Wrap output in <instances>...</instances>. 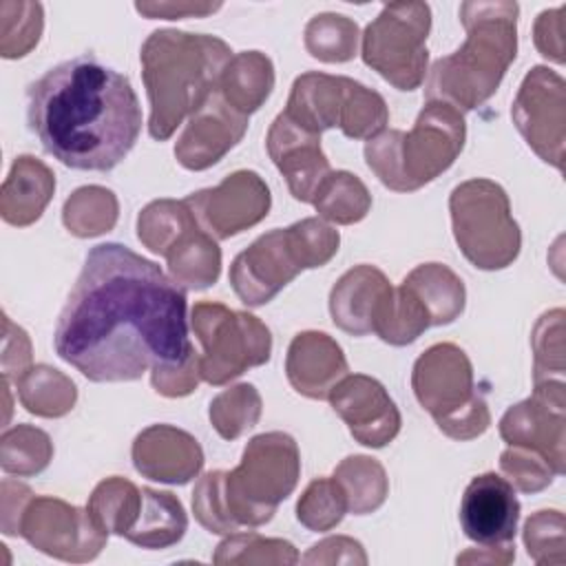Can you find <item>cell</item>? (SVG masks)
Segmentation results:
<instances>
[{"label":"cell","instance_id":"f35d334b","mask_svg":"<svg viewBox=\"0 0 566 566\" xmlns=\"http://www.w3.org/2000/svg\"><path fill=\"white\" fill-rule=\"evenodd\" d=\"M389 122V111L380 93L367 88L360 82H352L340 130L349 139H371Z\"/></svg>","mask_w":566,"mask_h":566},{"label":"cell","instance_id":"9a60e30c","mask_svg":"<svg viewBox=\"0 0 566 566\" xmlns=\"http://www.w3.org/2000/svg\"><path fill=\"white\" fill-rule=\"evenodd\" d=\"M564 382H535L531 398L513 405L500 420V436L509 447L539 453L557 475L564 473Z\"/></svg>","mask_w":566,"mask_h":566},{"label":"cell","instance_id":"74e56055","mask_svg":"<svg viewBox=\"0 0 566 566\" xmlns=\"http://www.w3.org/2000/svg\"><path fill=\"white\" fill-rule=\"evenodd\" d=\"M347 513V497L334 478H316L296 504V517L310 531H329Z\"/></svg>","mask_w":566,"mask_h":566},{"label":"cell","instance_id":"7dc6e473","mask_svg":"<svg viewBox=\"0 0 566 566\" xmlns=\"http://www.w3.org/2000/svg\"><path fill=\"white\" fill-rule=\"evenodd\" d=\"M221 4H206V2H137L135 9L148 18H164V20H179L188 15H208L217 11Z\"/></svg>","mask_w":566,"mask_h":566},{"label":"cell","instance_id":"d6a6232c","mask_svg":"<svg viewBox=\"0 0 566 566\" xmlns=\"http://www.w3.org/2000/svg\"><path fill=\"white\" fill-rule=\"evenodd\" d=\"M312 203L323 219L349 226L367 217L371 208V195L356 175L336 170L325 177Z\"/></svg>","mask_w":566,"mask_h":566},{"label":"cell","instance_id":"8992f818","mask_svg":"<svg viewBox=\"0 0 566 566\" xmlns=\"http://www.w3.org/2000/svg\"><path fill=\"white\" fill-rule=\"evenodd\" d=\"M301 455L292 436L270 431L254 436L243 449L241 464L223 475L226 509L237 528L270 522L276 506L294 491Z\"/></svg>","mask_w":566,"mask_h":566},{"label":"cell","instance_id":"60d3db41","mask_svg":"<svg viewBox=\"0 0 566 566\" xmlns=\"http://www.w3.org/2000/svg\"><path fill=\"white\" fill-rule=\"evenodd\" d=\"M223 475L226 471L206 473L192 491V511L203 528L219 535H232L239 528L232 524L226 497H223Z\"/></svg>","mask_w":566,"mask_h":566},{"label":"cell","instance_id":"e0dca14e","mask_svg":"<svg viewBox=\"0 0 566 566\" xmlns=\"http://www.w3.org/2000/svg\"><path fill=\"white\" fill-rule=\"evenodd\" d=\"M520 520V500L513 484L489 471L475 475L460 502L464 535L484 548H511Z\"/></svg>","mask_w":566,"mask_h":566},{"label":"cell","instance_id":"7a4b0ae2","mask_svg":"<svg viewBox=\"0 0 566 566\" xmlns=\"http://www.w3.org/2000/svg\"><path fill=\"white\" fill-rule=\"evenodd\" d=\"M27 122L60 164L108 172L133 150L142 106L126 75L95 55H77L29 84Z\"/></svg>","mask_w":566,"mask_h":566},{"label":"cell","instance_id":"ba28073f","mask_svg":"<svg viewBox=\"0 0 566 566\" xmlns=\"http://www.w3.org/2000/svg\"><path fill=\"white\" fill-rule=\"evenodd\" d=\"M453 237L462 254L480 270L509 268L522 245L504 188L491 179H469L449 197Z\"/></svg>","mask_w":566,"mask_h":566},{"label":"cell","instance_id":"bcb514c9","mask_svg":"<svg viewBox=\"0 0 566 566\" xmlns=\"http://www.w3.org/2000/svg\"><path fill=\"white\" fill-rule=\"evenodd\" d=\"M564 4L542 11L535 22V46L544 57L557 64L564 62Z\"/></svg>","mask_w":566,"mask_h":566},{"label":"cell","instance_id":"cb8c5ba5","mask_svg":"<svg viewBox=\"0 0 566 566\" xmlns=\"http://www.w3.org/2000/svg\"><path fill=\"white\" fill-rule=\"evenodd\" d=\"M55 190L53 172L35 157L20 155L2 184L0 212L11 226L38 221Z\"/></svg>","mask_w":566,"mask_h":566},{"label":"cell","instance_id":"d6986e66","mask_svg":"<svg viewBox=\"0 0 566 566\" xmlns=\"http://www.w3.org/2000/svg\"><path fill=\"white\" fill-rule=\"evenodd\" d=\"M245 128L248 115L234 111L217 91L195 115H190L175 144V157L188 170H206L241 142Z\"/></svg>","mask_w":566,"mask_h":566},{"label":"cell","instance_id":"7c38bea8","mask_svg":"<svg viewBox=\"0 0 566 566\" xmlns=\"http://www.w3.org/2000/svg\"><path fill=\"white\" fill-rule=\"evenodd\" d=\"M564 91L559 73L548 66H533L515 95L511 115L537 157L564 170Z\"/></svg>","mask_w":566,"mask_h":566},{"label":"cell","instance_id":"9c48e42d","mask_svg":"<svg viewBox=\"0 0 566 566\" xmlns=\"http://www.w3.org/2000/svg\"><path fill=\"white\" fill-rule=\"evenodd\" d=\"M192 329L201 343L199 374L210 385H226L250 367L270 360V329L252 314L221 303L199 301L192 307Z\"/></svg>","mask_w":566,"mask_h":566},{"label":"cell","instance_id":"f1b7e54d","mask_svg":"<svg viewBox=\"0 0 566 566\" xmlns=\"http://www.w3.org/2000/svg\"><path fill=\"white\" fill-rule=\"evenodd\" d=\"M201 223L190 206L175 199H157L148 203L137 217V237L155 254L166 256L190 230Z\"/></svg>","mask_w":566,"mask_h":566},{"label":"cell","instance_id":"4fadbf2b","mask_svg":"<svg viewBox=\"0 0 566 566\" xmlns=\"http://www.w3.org/2000/svg\"><path fill=\"white\" fill-rule=\"evenodd\" d=\"M307 270L290 228L261 234L230 265V285L250 307L270 303L298 272Z\"/></svg>","mask_w":566,"mask_h":566},{"label":"cell","instance_id":"ffe728a7","mask_svg":"<svg viewBox=\"0 0 566 566\" xmlns=\"http://www.w3.org/2000/svg\"><path fill=\"white\" fill-rule=\"evenodd\" d=\"M394 298L387 276L374 265L347 270L329 292V314L336 327L352 336L376 332Z\"/></svg>","mask_w":566,"mask_h":566},{"label":"cell","instance_id":"d590c367","mask_svg":"<svg viewBox=\"0 0 566 566\" xmlns=\"http://www.w3.org/2000/svg\"><path fill=\"white\" fill-rule=\"evenodd\" d=\"M53 447L42 429L31 424H18L2 433L0 464L2 471L15 475H33L49 467Z\"/></svg>","mask_w":566,"mask_h":566},{"label":"cell","instance_id":"8d00e7d4","mask_svg":"<svg viewBox=\"0 0 566 566\" xmlns=\"http://www.w3.org/2000/svg\"><path fill=\"white\" fill-rule=\"evenodd\" d=\"M261 418V396L254 385L241 382L221 391L210 402V422L217 433L226 440L239 438L243 431L252 429Z\"/></svg>","mask_w":566,"mask_h":566},{"label":"cell","instance_id":"4316f807","mask_svg":"<svg viewBox=\"0 0 566 566\" xmlns=\"http://www.w3.org/2000/svg\"><path fill=\"white\" fill-rule=\"evenodd\" d=\"M274 86V66L261 51H243L228 62L219 93L239 113L250 115L261 108Z\"/></svg>","mask_w":566,"mask_h":566},{"label":"cell","instance_id":"30bf717a","mask_svg":"<svg viewBox=\"0 0 566 566\" xmlns=\"http://www.w3.org/2000/svg\"><path fill=\"white\" fill-rule=\"evenodd\" d=\"M431 7L427 2H389L365 27L363 62L398 91H413L427 75V38Z\"/></svg>","mask_w":566,"mask_h":566},{"label":"cell","instance_id":"277c9868","mask_svg":"<svg viewBox=\"0 0 566 566\" xmlns=\"http://www.w3.org/2000/svg\"><path fill=\"white\" fill-rule=\"evenodd\" d=\"M517 2H462L464 44L433 62L424 97L473 111L500 86L517 53Z\"/></svg>","mask_w":566,"mask_h":566},{"label":"cell","instance_id":"44dd1931","mask_svg":"<svg viewBox=\"0 0 566 566\" xmlns=\"http://www.w3.org/2000/svg\"><path fill=\"white\" fill-rule=\"evenodd\" d=\"M135 469L155 482L186 484L203 467L199 442L170 424H150L133 442Z\"/></svg>","mask_w":566,"mask_h":566},{"label":"cell","instance_id":"5b68a950","mask_svg":"<svg viewBox=\"0 0 566 566\" xmlns=\"http://www.w3.org/2000/svg\"><path fill=\"white\" fill-rule=\"evenodd\" d=\"M467 126L460 111L427 102L409 133L385 128L365 144L374 175L396 192H413L444 172L464 148Z\"/></svg>","mask_w":566,"mask_h":566},{"label":"cell","instance_id":"603a6c76","mask_svg":"<svg viewBox=\"0 0 566 566\" xmlns=\"http://www.w3.org/2000/svg\"><path fill=\"white\" fill-rule=\"evenodd\" d=\"M352 82L354 80L345 75H327L318 71L303 73L294 80L283 113L314 135L334 126L340 128Z\"/></svg>","mask_w":566,"mask_h":566},{"label":"cell","instance_id":"1f68e13d","mask_svg":"<svg viewBox=\"0 0 566 566\" xmlns=\"http://www.w3.org/2000/svg\"><path fill=\"white\" fill-rule=\"evenodd\" d=\"M332 478L340 484L347 497V511L354 515H365L376 511L385 502L389 491L382 464L367 455L345 458L336 467Z\"/></svg>","mask_w":566,"mask_h":566},{"label":"cell","instance_id":"5bb4252c","mask_svg":"<svg viewBox=\"0 0 566 566\" xmlns=\"http://www.w3.org/2000/svg\"><path fill=\"white\" fill-rule=\"evenodd\" d=\"M201 228L214 239H230L268 217L272 197L254 170H237L219 186L186 197Z\"/></svg>","mask_w":566,"mask_h":566},{"label":"cell","instance_id":"ee69618b","mask_svg":"<svg viewBox=\"0 0 566 566\" xmlns=\"http://www.w3.org/2000/svg\"><path fill=\"white\" fill-rule=\"evenodd\" d=\"M555 511H537L524 526V544L528 555L537 564H551L548 548L555 553L557 562L564 564V522H557L551 533H546Z\"/></svg>","mask_w":566,"mask_h":566},{"label":"cell","instance_id":"4dcf8cb0","mask_svg":"<svg viewBox=\"0 0 566 566\" xmlns=\"http://www.w3.org/2000/svg\"><path fill=\"white\" fill-rule=\"evenodd\" d=\"M142 506V491L124 480V478H106L102 480L88 497L86 511L95 526L106 535H126L135 524Z\"/></svg>","mask_w":566,"mask_h":566},{"label":"cell","instance_id":"d4e9b609","mask_svg":"<svg viewBox=\"0 0 566 566\" xmlns=\"http://www.w3.org/2000/svg\"><path fill=\"white\" fill-rule=\"evenodd\" d=\"M188 528V515L179 497L168 491L142 489V506L135 524L124 535L130 544L161 551L177 544Z\"/></svg>","mask_w":566,"mask_h":566},{"label":"cell","instance_id":"6da1fadb","mask_svg":"<svg viewBox=\"0 0 566 566\" xmlns=\"http://www.w3.org/2000/svg\"><path fill=\"white\" fill-rule=\"evenodd\" d=\"M57 356L93 382H130L197 356L186 290L122 243L95 245L60 312Z\"/></svg>","mask_w":566,"mask_h":566},{"label":"cell","instance_id":"7402d4cb","mask_svg":"<svg viewBox=\"0 0 566 566\" xmlns=\"http://www.w3.org/2000/svg\"><path fill=\"white\" fill-rule=\"evenodd\" d=\"M285 374L290 385L314 400H327L334 385L347 376L340 345L323 332L296 334L287 347Z\"/></svg>","mask_w":566,"mask_h":566},{"label":"cell","instance_id":"ac0fdd59","mask_svg":"<svg viewBox=\"0 0 566 566\" xmlns=\"http://www.w3.org/2000/svg\"><path fill=\"white\" fill-rule=\"evenodd\" d=\"M265 144L270 159L285 177L292 197L312 203L316 190L332 172L329 161L321 150V135L301 128L285 113H279L268 130Z\"/></svg>","mask_w":566,"mask_h":566},{"label":"cell","instance_id":"3957f363","mask_svg":"<svg viewBox=\"0 0 566 566\" xmlns=\"http://www.w3.org/2000/svg\"><path fill=\"white\" fill-rule=\"evenodd\" d=\"M232 60L230 46L206 33L177 29L153 31L142 44V80L150 102L148 133L166 142L217 91Z\"/></svg>","mask_w":566,"mask_h":566},{"label":"cell","instance_id":"f546056e","mask_svg":"<svg viewBox=\"0 0 566 566\" xmlns=\"http://www.w3.org/2000/svg\"><path fill=\"white\" fill-rule=\"evenodd\" d=\"M15 385L22 407L42 418H60L69 413L77 398L73 380L49 365L29 367L15 378Z\"/></svg>","mask_w":566,"mask_h":566},{"label":"cell","instance_id":"83f0119b","mask_svg":"<svg viewBox=\"0 0 566 566\" xmlns=\"http://www.w3.org/2000/svg\"><path fill=\"white\" fill-rule=\"evenodd\" d=\"M164 259L172 281L184 290L210 287L221 272V250L201 226L190 230Z\"/></svg>","mask_w":566,"mask_h":566},{"label":"cell","instance_id":"e575fe53","mask_svg":"<svg viewBox=\"0 0 566 566\" xmlns=\"http://www.w3.org/2000/svg\"><path fill=\"white\" fill-rule=\"evenodd\" d=\"M358 27L338 13L314 15L305 27V49L321 62H347L356 55Z\"/></svg>","mask_w":566,"mask_h":566},{"label":"cell","instance_id":"f6af8a7d","mask_svg":"<svg viewBox=\"0 0 566 566\" xmlns=\"http://www.w3.org/2000/svg\"><path fill=\"white\" fill-rule=\"evenodd\" d=\"M201 380L199 374V354L188 360L186 365H166V367H155L150 369V382L157 394L168 396V398H179L188 396L190 391L197 389Z\"/></svg>","mask_w":566,"mask_h":566},{"label":"cell","instance_id":"2e32d148","mask_svg":"<svg viewBox=\"0 0 566 566\" xmlns=\"http://www.w3.org/2000/svg\"><path fill=\"white\" fill-rule=\"evenodd\" d=\"M332 409L349 427L356 442L380 449L400 431V411L382 382L365 374L340 378L329 398Z\"/></svg>","mask_w":566,"mask_h":566},{"label":"cell","instance_id":"52a82bcc","mask_svg":"<svg viewBox=\"0 0 566 566\" xmlns=\"http://www.w3.org/2000/svg\"><path fill=\"white\" fill-rule=\"evenodd\" d=\"M411 387L418 402L449 438L471 440L489 429L486 400L475 391L471 363L458 345L429 347L413 365Z\"/></svg>","mask_w":566,"mask_h":566},{"label":"cell","instance_id":"8fae6325","mask_svg":"<svg viewBox=\"0 0 566 566\" xmlns=\"http://www.w3.org/2000/svg\"><path fill=\"white\" fill-rule=\"evenodd\" d=\"M18 535L38 551L69 562L93 559L108 537L95 526L88 511L46 495L27 502L18 522Z\"/></svg>","mask_w":566,"mask_h":566},{"label":"cell","instance_id":"7bdbcfd3","mask_svg":"<svg viewBox=\"0 0 566 566\" xmlns=\"http://www.w3.org/2000/svg\"><path fill=\"white\" fill-rule=\"evenodd\" d=\"M290 230L307 268H321L338 252V230H334L318 217L301 219L292 223Z\"/></svg>","mask_w":566,"mask_h":566},{"label":"cell","instance_id":"836d02e7","mask_svg":"<svg viewBox=\"0 0 566 566\" xmlns=\"http://www.w3.org/2000/svg\"><path fill=\"white\" fill-rule=\"evenodd\" d=\"M62 221L75 237H97L117 221V199L102 186L77 188L64 203Z\"/></svg>","mask_w":566,"mask_h":566},{"label":"cell","instance_id":"ab89813d","mask_svg":"<svg viewBox=\"0 0 566 566\" xmlns=\"http://www.w3.org/2000/svg\"><path fill=\"white\" fill-rule=\"evenodd\" d=\"M13 13L2 2L0 15H2V40L0 51L2 57H22L27 55L40 40L44 15L40 2H11Z\"/></svg>","mask_w":566,"mask_h":566},{"label":"cell","instance_id":"b9f144b4","mask_svg":"<svg viewBox=\"0 0 566 566\" xmlns=\"http://www.w3.org/2000/svg\"><path fill=\"white\" fill-rule=\"evenodd\" d=\"M500 469L513 489H520L522 493L542 491L553 482V475H557L539 453L522 447H509L500 455Z\"/></svg>","mask_w":566,"mask_h":566},{"label":"cell","instance_id":"484cf974","mask_svg":"<svg viewBox=\"0 0 566 566\" xmlns=\"http://www.w3.org/2000/svg\"><path fill=\"white\" fill-rule=\"evenodd\" d=\"M400 285L424 307L431 325L453 323L464 310V283L447 265L422 263L413 268Z\"/></svg>","mask_w":566,"mask_h":566}]
</instances>
